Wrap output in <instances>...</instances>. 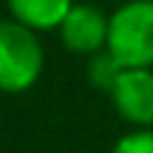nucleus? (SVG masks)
I'll return each instance as SVG.
<instances>
[{"label": "nucleus", "instance_id": "nucleus-1", "mask_svg": "<svg viewBox=\"0 0 153 153\" xmlns=\"http://www.w3.org/2000/svg\"><path fill=\"white\" fill-rule=\"evenodd\" d=\"M43 74L37 31L17 20H0V94H23Z\"/></svg>", "mask_w": 153, "mask_h": 153}, {"label": "nucleus", "instance_id": "nucleus-2", "mask_svg": "<svg viewBox=\"0 0 153 153\" xmlns=\"http://www.w3.org/2000/svg\"><path fill=\"white\" fill-rule=\"evenodd\" d=\"M108 51L125 68H153V0H128L111 14Z\"/></svg>", "mask_w": 153, "mask_h": 153}, {"label": "nucleus", "instance_id": "nucleus-3", "mask_svg": "<svg viewBox=\"0 0 153 153\" xmlns=\"http://www.w3.org/2000/svg\"><path fill=\"white\" fill-rule=\"evenodd\" d=\"M111 102L133 128H153V68H125L111 91Z\"/></svg>", "mask_w": 153, "mask_h": 153}, {"label": "nucleus", "instance_id": "nucleus-4", "mask_svg": "<svg viewBox=\"0 0 153 153\" xmlns=\"http://www.w3.org/2000/svg\"><path fill=\"white\" fill-rule=\"evenodd\" d=\"M108 28L111 17L91 3H74L60 26V40L71 54H97L108 48Z\"/></svg>", "mask_w": 153, "mask_h": 153}, {"label": "nucleus", "instance_id": "nucleus-5", "mask_svg": "<svg viewBox=\"0 0 153 153\" xmlns=\"http://www.w3.org/2000/svg\"><path fill=\"white\" fill-rule=\"evenodd\" d=\"M6 3L11 17L34 31L60 28L65 14L74 9V0H6Z\"/></svg>", "mask_w": 153, "mask_h": 153}, {"label": "nucleus", "instance_id": "nucleus-6", "mask_svg": "<svg viewBox=\"0 0 153 153\" xmlns=\"http://www.w3.org/2000/svg\"><path fill=\"white\" fill-rule=\"evenodd\" d=\"M122 71H125V65H122V62L116 60L108 48H102V51H97V54H91V62H88V79H91L94 88H99V91H108V94H111Z\"/></svg>", "mask_w": 153, "mask_h": 153}, {"label": "nucleus", "instance_id": "nucleus-7", "mask_svg": "<svg viewBox=\"0 0 153 153\" xmlns=\"http://www.w3.org/2000/svg\"><path fill=\"white\" fill-rule=\"evenodd\" d=\"M111 153H153V128H133L116 139Z\"/></svg>", "mask_w": 153, "mask_h": 153}]
</instances>
